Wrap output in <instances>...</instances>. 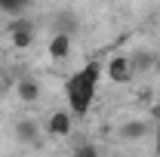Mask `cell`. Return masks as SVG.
<instances>
[{"mask_svg":"<svg viewBox=\"0 0 160 157\" xmlns=\"http://www.w3.org/2000/svg\"><path fill=\"white\" fill-rule=\"evenodd\" d=\"M46 133L49 136H68L71 133V114L68 111H52L49 114V123H46Z\"/></svg>","mask_w":160,"mask_h":157,"instance_id":"5","label":"cell"},{"mask_svg":"<svg viewBox=\"0 0 160 157\" xmlns=\"http://www.w3.org/2000/svg\"><path fill=\"white\" fill-rule=\"evenodd\" d=\"M102 59H89L86 65H80L77 71L68 77L65 83V96H68V108L74 114H86L92 99H96V89H99V80H102Z\"/></svg>","mask_w":160,"mask_h":157,"instance_id":"1","label":"cell"},{"mask_svg":"<svg viewBox=\"0 0 160 157\" xmlns=\"http://www.w3.org/2000/svg\"><path fill=\"white\" fill-rule=\"evenodd\" d=\"M154 133H157V142H154V151L160 154V117H157V126H154Z\"/></svg>","mask_w":160,"mask_h":157,"instance_id":"9","label":"cell"},{"mask_svg":"<svg viewBox=\"0 0 160 157\" xmlns=\"http://www.w3.org/2000/svg\"><path fill=\"white\" fill-rule=\"evenodd\" d=\"M105 74H108V80H111V83L123 86V83H132V77H136V65H132V59H129V56L117 53V56H111V59H108Z\"/></svg>","mask_w":160,"mask_h":157,"instance_id":"2","label":"cell"},{"mask_svg":"<svg viewBox=\"0 0 160 157\" xmlns=\"http://www.w3.org/2000/svg\"><path fill=\"white\" fill-rule=\"evenodd\" d=\"M16 93H19V99L25 102V105H34L40 99V83L34 77H22L19 83H16Z\"/></svg>","mask_w":160,"mask_h":157,"instance_id":"6","label":"cell"},{"mask_svg":"<svg viewBox=\"0 0 160 157\" xmlns=\"http://www.w3.org/2000/svg\"><path fill=\"white\" fill-rule=\"evenodd\" d=\"M34 22L31 19H16L9 25V40H12V46L16 49H31L34 46Z\"/></svg>","mask_w":160,"mask_h":157,"instance_id":"3","label":"cell"},{"mask_svg":"<svg viewBox=\"0 0 160 157\" xmlns=\"http://www.w3.org/2000/svg\"><path fill=\"white\" fill-rule=\"evenodd\" d=\"M16 133H19V139H34V133H37V123H34V120H22L19 126H16Z\"/></svg>","mask_w":160,"mask_h":157,"instance_id":"8","label":"cell"},{"mask_svg":"<svg viewBox=\"0 0 160 157\" xmlns=\"http://www.w3.org/2000/svg\"><path fill=\"white\" fill-rule=\"evenodd\" d=\"M145 133H151V123L148 120H132V123H123L120 126V136L123 139H142Z\"/></svg>","mask_w":160,"mask_h":157,"instance_id":"7","label":"cell"},{"mask_svg":"<svg viewBox=\"0 0 160 157\" xmlns=\"http://www.w3.org/2000/svg\"><path fill=\"white\" fill-rule=\"evenodd\" d=\"M68 56H71V34H68V31H56V34L49 37V59L65 62Z\"/></svg>","mask_w":160,"mask_h":157,"instance_id":"4","label":"cell"}]
</instances>
